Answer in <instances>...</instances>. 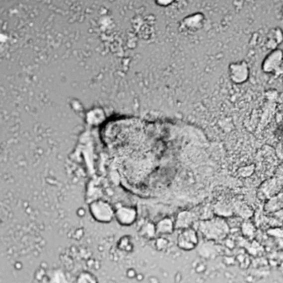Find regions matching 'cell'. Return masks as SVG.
Returning <instances> with one entry per match:
<instances>
[{"instance_id": "cell-1", "label": "cell", "mask_w": 283, "mask_h": 283, "mask_svg": "<svg viewBox=\"0 0 283 283\" xmlns=\"http://www.w3.org/2000/svg\"><path fill=\"white\" fill-rule=\"evenodd\" d=\"M90 210L94 218L100 222H109L113 218V208L104 201H96L92 203Z\"/></svg>"}, {"instance_id": "cell-2", "label": "cell", "mask_w": 283, "mask_h": 283, "mask_svg": "<svg viewBox=\"0 0 283 283\" xmlns=\"http://www.w3.org/2000/svg\"><path fill=\"white\" fill-rule=\"evenodd\" d=\"M116 218L121 224L130 225L135 221L136 217L135 211L132 208L122 207L116 212Z\"/></svg>"}, {"instance_id": "cell-3", "label": "cell", "mask_w": 283, "mask_h": 283, "mask_svg": "<svg viewBox=\"0 0 283 283\" xmlns=\"http://www.w3.org/2000/svg\"><path fill=\"white\" fill-rule=\"evenodd\" d=\"M157 228L158 231H161L162 233H170V231H172V222L170 220H163L159 222Z\"/></svg>"}]
</instances>
